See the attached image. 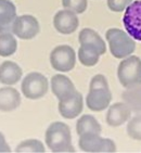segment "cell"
<instances>
[{
    "label": "cell",
    "mask_w": 141,
    "mask_h": 153,
    "mask_svg": "<svg viewBox=\"0 0 141 153\" xmlns=\"http://www.w3.org/2000/svg\"><path fill=\"white\" fill-rule=\"evenodd\" d=\"M105 37L110 52L115 59L122 60L135 52L136 41L127 32L119 28H110L106 30Z\"/></svg>",
    "instance_id": "cell-2"
},
{
    "label": "cell",
    "mask_w": 141,
    "mask_h": 153,
    "mask_svg": "<svg viewBox=\"0 0 141 153\" xmlns=\"http://www.w3.org/2000/svg\"><path fill=\"white\" fill-rule=\"evenodd\" d=\"M76 133L78 136L86 134H101L102 126L94 116L84 114L76 122Z\"/></svg>",
    "instance_id": "cell-18"
},
{
    "label": "cell",
    "mask_w": 141,
    "mask_h": 153,
    "mask_svg": "<svg viewBox=\"0 0 141 153\" xmlns=\"http://www.w3.org/2000/svg\"><path fill=\"white\" fill-rule=\"evenodd\" d=\"M50 89L59 101H65L76 94L74 82L64 74H56L50 79Z\"/></svg>",
    "instance_id": "cell-11"
},
{
    "label": "cell",
    "mask_w": 141,
    "mask_h": 153,
    "mask_svg": "<svg viewBox=\"0 0 141 153\" xmlns=\"http://www.w3.org/2000/svg\"><path fill=\"white\" fill-rule=\"evenodd\" d=\"M40 32L39 21L30 14H23L16 16L12 25V33L15 37L22 40L34 39Z\"/></svg>",
    "instance_id": "cell-7"
},
{
    "label": "cell",
    "mask_w": 141,
    "mask_h": 153,
    "mask_svg": "<svg viewBox=\"0 0 141 153\" xmlns=\"http://www.w3.org/2000/svg\"><path fill=\"white\" fill-rule=\"evenodd\" d=\"M62 6L76 14H82L88 8V0H62Z\"/></svg>",
    "instance_id": "cell-24"
},
{
    "label": "cell",
    "mask_w": 141,
    "mask_h": 153,
    "mask_svg": "<svg viewBox=\"0 0 141 153\" xmlns=\"http://www.w3.org/2000/svg\"><path fill=\"white\" fill-rule=\"evenodd\" d=\"M123 25L132 38L141 41V0H134L124 11Z\"/></svg>",
    "instance_id": "cell-8"
},
{
    "label": "cell",
    "mask_w": 141,
    "mask_h": 153,
    "mask_svg": "<svg viewBox=\"0 0 141 153\" xmlns=\"http://www.w3.org/2000/svg\"><path fill=\"white\" fill-rule=\"evenodd\" d=\"M45 141L52 152H75L72 144L70 128L63 122H53L48 126L45 134Z\"/></svg>",
    "instance_id": "cell-1"
},
{
    "label": "cell",
    "mask_w": 141,
    "mask_h": 153,
    "mask_svg": "<svg viewBox=\"0 0 141 153\" xmlns=\"http://www.w3.org/2000/svg\"><path fill=\"white\" fill-rule=\"evenodd\" d=\"M126 130L129 138L141 141V113H138L128 121Z\"/></svg>",
    "instance_id": "cell-23"
},
{
    "label": "cell",
    "mask_w": 141,
    "mask_h": 153,
    "mask_svg": "<svg viewBox=\"0 0 141 153\" xmlns=\"http://www.w3.org/2000/svg\"><path fill=\"white\" fill-rule=\"evenodd\" d=\"M112 101V92L110 87L89 88L86 97V105L92 112H102L110 106Z\"/></svg>",
    "instance_id": "cell-10"
},
{
    "label": "cell",
    "mask_w": 141,
    "mask_h": 153,
    "mask_svg": "<svg viewBox=\"0 0 141 153\" xmlns=\"http://www.w3.org/2000/svg\"><path fill=\"white\" fill-rule=\"evenodd\" d=\"M14 151L16 153H44L46 152V148L38 139H26L21 141Z\"/></svg>",
    "instance_id": "cell-22"
},
{
    "label": "cell",
    "mask_w": 141,
    "mask_h": 153,
    "mask_svg": "<svg viewBox=\"0 0 141 153\" xmlns=\"http://www.w3.org/2000/svg\"><path fill=\"white\" fill-rule=\"evenodd\" d=\"M78 147L84 152L112 153L116 152V144L110 138H103L100 134H86L79 136Z\"/></svg>",
    "instance_id": "cell-6"
},
{
    "label": "cell",
    "mask_w": 141,
    "mask_h": 153,
    "mask_svg": "<svg viewBox=\"0 0 141 153\" xmlns=\"http://www.w3.org/2000/svg\"><path fill=\"white\" fill-rule=\"evenodd\" d=\"M49 86V80L44 74L30 72L21 82V91L24 97L30 100H38L47 94Z\"/></svg>",
    "instance_id": "cell-4"
},
{
    "label": "cell",
    "mask_w": 141,
    "mask_h": 153,
    "mask_svg": "<svg viewBox=\"0 0 141 153\" xmlns=\"http://www.w3.org/2000/svg\"><path fill=\"white\" fill-rule=\"evenodd\" d=\"M78 14L68 9L58 11L53 16V27L58 33L62 35H70L77 30L79 26Z\"/></svg>",
    "instance_id": "cell-9"
},
{
    "label": "cell",
    "mask_w": 141,
    "mask_h": 153,
    "mask_svg": "<svg viewBox=\"0 0 141 153\" xmlns=\"http://www.w3.org/2000/svg\"><path fill=\"white\" fill-rule=\"evenodd\" d=\"M131 110L126 103L116 102L108 108L105 115V122L110 127H119L130 120Z\"/></svg>",
    "instance_id": "cell-12"
},
{
    "label": "cell",
    "mask_w": 141,
    "mask_h": 153,
    "mask_svg": "<svg viewBox=\"0 0 141 153\" xmlns=\"http://www.w3.org/2000/svg\"><path fill=\"white\" fill-rule=\"evenodd\" d=\"M11 152V148L7 142V139L1 131H0V153H9Z\"/></svg>",
    "instance_id": "cell-27"
},
{
    "label": "cell",
    "mask_w": 141,
    "mask_h": 153,
    "mask_svg": "<svg viewBox=\"0 0 141 153\" xmlns=\"http://www.w3.org/2000/svg\"><path fill=\"white\" fill-rule=\"evenodd\" d=\"M78 41L80 45H90L92 47L97 48L99 52L101 53V56L106 52L105 41L103 40L100 34H98L92 28H89V27L82 28L78 35Z\"/></svg>",
    "instance_id": "cell-17"
},
{
    "label": "cell",
    "mask_w": 141,
    "mask_h": 153,
    "mask_svg": "<svg viewBox=\"0 0 141 153\" xmlns=\"http://www.w3.org/2000/svg\"><path fill=\"white\" fill-rule=\"evenodd\" d=\"M51 68L56 72L66 73L72 71L76 65V53L68 45H59L51 50L50 56Z\"/></svg>",
    "instance_id": "cell-5"
},
{
    "label": "cell",
    "mask_w": 141,
    "mask_h": 153,
    "mask_svg": "<svg viewBox=\"0 0 141 153\" xmlns=\"http://www.w3.org/2000/svg\"><path fill=\"white\" fill-rule=\"evenodd\" d=\"M117 78L124 88L141 85V59L129 56L122 59L117 68Z\"/></svg>",
    "instance_id": "cell-3"
},
{
    "label": "cell",
    "mask_w": 141,
    "mask_h": 153,
    "mask_svg": "<svg viewBox=\"0 0 141 153\" xmlns=\"http://www.w3.org/2000/svg\"><path fill=\"white\" fill-rule=\"evenodd\" d=\"M18 50V40L11 32L0 34V56H13Z\"/></svg>",
    "instance_id": "cell-21"
},
{
    "label": "cell",
    "mask_w": 141,
    "mask_h": 153,
    "mask_svg": "<svg viewBox=\"0 0 141 153\" xmlns=\"http://www.w3.org/2000/svg\"><path fill=\"white\" fill-rule=\"evenodd\" d=\"M58 110L62 117L73 120L78 117L84 110V98L80 92L76 91L73 97L65 101H59Z\"/></svg>",
    "instance_id": "cell-13"
},
{
    "label": "cell",
    "mask_w": 141,
    "mask_h": 153,
    "mask_svg": "<svg viewBox=\"0 0 141 153\" xmlns=\"http://www.w3.org/2000/svg\"><path fill=\"white\" fill-rule=\"evenodd\" d=\"M77 56L84 66L92 68V66H96L98 62L100 61L101 53L97 48L92 47L90 45H80Z\"/></svg>",
    "instance_id": "cell-19"
},
{
    "label": "cell",
    "mask_w": 141,
    "mask_h": 153,
    "mask_svg": "<svg viewBox=\"0 0 141 153\" xmlns=\"http://www.w3.org/2000/svg\"><path fill=\"white\" fill-rule=\"evenodd\" d=\"M100 87H110L109 82L106 77L102 74H97L94 75L90 80V85L89 88H100Z\"/></svg>",
    "instance_id": "cell-26"
},
{
    "label": "cell",
    "mask_w": 141,
    "mask_h": 153,
    "mask_svg": "<svg viewBox=\"0 0 141 153\" xmlns=\"http://www.w3.org/2000/svg\"><path fill=\"white\" fill-rule=\"evenodd\" d=\"M22 98L18 89L12 86H6L0 88V111L12 112L21 105Z\"/></svg>",
    "instance_id": "cell-14"
},
{
    "label": "cell",
    "mask_w": 141,
    "mask_h": 153,
    "mask_svg": "<svg viewBox=\"0 0 141 153\" xmlns=\"http://www.w3.org/2000/svg\"><path fill=\"white\" fill-rule=\"evenodd\" d=\"M23 76V70L18 63L4 61L0 64V82L6 86L18 84Z\"/></svg>",
    "instance_id": "cell-15"
},
{
    "label": "cell",
    "mask_w": 141,
    "mask_h": 153,
    "mask_svg": "<svg viewBox=\"0 0 141 153\" xmlns=\"http://www.w3.org/2000/svg\"><path fill=\"white\" fill-rule=\"evenodd\" d=\"M16 7L11 0H0V34L12 33V25L15 21Z\"/></svg>",
    "instance_id": "cell-16"
},
{
    "label": "cell",
    "mask_w": 141,
    "mask_h": 153,
    "mask_svg": "<svg viewBox=\"0 0 141 153\" xmlns=\"http://www.w3.org/2000/svg\"><path fill=\"white\" fill-rule=\"evenodd\" d=\"M123 101L135 113H141V85L126 88L122 94Z\"/></svg>",
    "instance_id": "cell-20"
},
{
    "label": "cell",
    "mask_w": 141,
    "mask_h": 153,
    "mask_svg": "<svg viewBox=\"0 0 141 153\" xmlns=\"http://www.w3.org/2000/svg\"><path fill=\"white\" fill-rule=\"evenodd\" d=\"M134 0H108L106 4L112 12H124Z\"/></svg>",
    "instance_id": "cell-25"
}]
</instances>
